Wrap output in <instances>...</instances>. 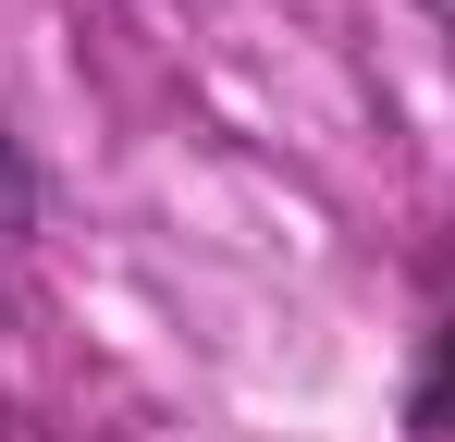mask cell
Segmentation results:
<instances>
[{"label": "cell", "instance_id": "6da1fadb", "mask_svg": "<svg viewBox=\"0 0 455 442\" xmlns=\"http://www.w3.org/2000/svg\"><path fill=\"white\" fill-rule=\"evenodd\" d=\"M406 430H419V442L455 430V320L431 332V368H419V393H406Z\"/></svg>", "mask_w": 455, "mask_h": 442}, {"label": "cell", "instance_id": "7a4b0ae2", "mask_svg": "<svg viewBox=\"0 0 455 442\" xmlns=\"http://www.w3.org/2000/svg\"><path fill=\"white\" fill-rule=\"evenodd\" d=\"M12 233H37V160H25V136L0 123V246Z\"/></svg>", "mask_w": 455, "mask_h": 442}]
</instances>
